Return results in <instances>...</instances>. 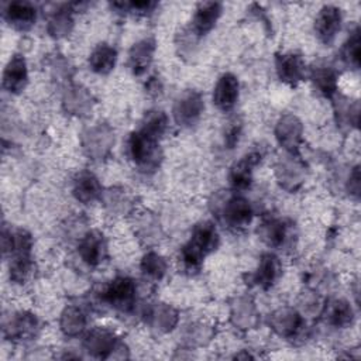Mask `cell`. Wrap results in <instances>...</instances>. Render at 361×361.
Returning a JSON list of instances; mask_svg holds the SVG:
<instances>
[{"label":"cell","instance_id":"1","mask_svg":"<svg viewBox=\"0 0 361 361\" xmlns=\"http://www.w3.org/2000/svg\"><path fill=\"white\" fill-rule=\"evenodd\" d=\"M219 233L213 223L203 221L195 226L189 241L180 250L183 268L189 272H197L203 259L219 247Z\"/></svg>","mask_w":361,"mask_h":361},{"label":"cell","instance_id":"2","mask_svg":"<svg viewBox=\"0 0 361 361\" xmlns=\"http://www.w3.org/2000/svg\"><path fill=\"white\" fill-rule=\"evenodd\" d=\"M127 152L131 161L142 171H154L162 158L158 140L151 138L141 130L133 131L127 140Z\"/></svg>","mask_w":361,"mask_h":361},{"label":"cell","instance_id":"3","mask_svg":"<svg viewBox=\"0 0 361 361\" xmlns=\"http://www.w3.org/2000/svg\"><path fill=\"white\" fill-rule=\"evenodd\" d=\"M83 152L93 161L106 159L114 145V131L106 123H97L82 133Z\"/></svg>","mask_w":361,"mask_h":361},{"label":"cell","instance_id":"4","mask_svg":"<svg viewBox=\"0 0 361 361\" xmlns=\"http://www.w3.org/2000/svg\"><path fill=\"white\" fill-rule=\"evenodd\" d=\"M135 292L134 281L130 276L118 275L102 290L100 298L117 310L130 312L135 303Z\"/></svg>","mask_w":361,"mask_h":361},{"label":"cell","instance_id":"5","mask_svg":"<svg viewBox=\"0 0 361 361\" xmlns=\"http://www.w3.org/2000/svg\"><path fill=\"white\" fill-rule=\"evenodd\" d=\"M204 110L202 94L195 89L183 90L173 102V120L180 127L195 126Z\"/></svg>","mask_w":361,"mask_h":361},{"label":"cell","instance_id":"6","mask_svg":"<svg viewBox=\"0 0 361 361\" xmlns=\"http://www.w3.org/2000/svg\"><path fill=\"white\" fill-rule=\"evenodd\" d=\"M83 348L96 358H116V353L126 347L111 330L96 327L85 336Z\"/></svg>","mask_w":361,"mask_h":361},{"label":"cell","instance_id":"7","mask_svg":"<svg viewBox=\"0 0 361 361\" xmlns=\"http://www.w3.org/2000/svg\"><path fill=\"white\" fill-rule=\"evenodd\" d=\"M275 138L288 154H298L303 140V124L292 113L281 116L275 124Z\"/></svg>","mask_w":361,"mask_h":361},{"label":"cell","instance_id":"8","mask_svg":"<svg viewBox=\"0 0 361 361\" xmlns=\"http://www.w3.org/2000/svg\"><path fill=\"white\" fill-rule=\"evenodd\" d=\"M220 216L223 221L233 228H243L252 219V207L241 195H228L221 199Z\"/></svg>","mask_w":361,"mask_h":361},{"label":"cell","instance_id":"9","mask_svg":"<svg viewBox=\"0 0 361 361\" xmlns=\"http://www.w3.org/2000/svg\"><path fill=\"white\" fill-rule=\"evenodd\" d=\"M275 176L278 183L289 190L295 192L299 189L306 179V166L296 157V154H286L275 165Z\"/></svg>","mask_w":361,"mask_h":361},{"label":"cell","instance_id":"10","mask_svg":"<svg viewBox=\"0 0 361 361\" xmlns=\"http://www.w3.org/2000/svg\"><path fill=\"white\" fill-rule=\"evenodd\" d=\"M271 329L283 338H296L305 329L303 316L293 307H279L269 316Z\"/></svg>","mask_w":361,"mask_h":361},{"label":"cell","instance_id":"11","mask_svg":"<svg viewBox=\"0 0 361 361\" xmlns=\"http://www.w3.org/2000/svg\"><path fill=\"white\" fill-rule=\"evenodd\" d=\"M341 10L336 6H323L314 18V31L317 38L329 45L334 41L337 32L341 28Z\"/></svg>","mask_w":361,"mask_h":361},{"label":"cell","instance_id":"12","mask_svg":"<svg viewBox=\"0 0 361 361\" xmlns=\"http://www.w3.org/2000/svg\"><path fill=\"white\" fill-rule=\"evenodd\" d=\"M38 330V320L30 312H17L3 323L4 337L8 340H30Z\"/></svg>","mask_w":361,"mask_h":361},{"label":"cell","instance_id":"13","mask_svg":"<svg viewBox=\"0 0 361 361\" xmlns=\"http://www.w3.org/2000/svg\"><path fill=\"white\" fill-rule=\"evenodd\" d=\"M94 106V99L92 93L82 85L71 83L66 86L62 96V107L66 113L72 116H87Z\"/></svg>","mask_w":361,"mask_h":361},{"label":"cell","instance_id":"14","mask_svg":"<svg viewBox=\"0 0 361 361\" xmlns=\"http://www.w3.org/2000/svg\"><path fill=\"white\" fill-rule=\"evenodd\" d=\"M275 69L278 78L290 86H295L303 80L306 73L305 61L302 55L296 52L278 54L275 58Z\"/></svg>","mask_w":361,"mask_h":361},{"label":"cell","instance_id":"15","mask_svg":"<svg viewBox=\"0 0 361 361\" xmlns=\"http://www.w3.org/2000/svg\"><path fill=\"white\" fill-rule=\"evenodd\" d=\"M261 151L254 149L231 165L228 172V180L235 190H244L250 188L252 182V171L261 162Z\"/></svg>","mask_w":361,"mask_h":361},{"label":"cell","instance_id":"16","mask_svg":"<svg viewBox=\"0 0 361 361\" xmlns=\"http://www.w3.org/2000/svg\"><path fill=\"white\" fill-rule=\"evenodd\" d=\"M238 94H240L238 79L233 73L227 72V73H223L216 82V86L213 89V103L219 110L230 111L235 106L238 100Z\"/></svg>","mask_w":361,"mask_h":361},{"label":"cell","instance_id":"17","mask_svg":"<svg viewBox=\"0 0 361 361\" xmlns=\"http://www.w3.org/2000/svg\"><path fill=\"white\" fill-rule=\"evenodd\" d=\"M80 259L89 267H97L106 255L104 237L97 230H90L82 235L78 244Z\"/></svg>","mask_w":361,"mask_h":361},{"label":"cell","instance_id":"18","mask_svg":"<svg viewBox=\"0 0 361 361\" xmlns=\"http://www.w3.org/2000/svg\"><path fill=\"white\" fill-rule=\"evenodd\" d=\"M28 82L27 62L23 55H13L3 71V87L8 93H20Z\"/></svg>","mask_w":361,"mask_h":361},{"label":"cell","instance_id":"19","mask_svg":"<svg viewBox=\"0 0 361 361\" xmlns=\"http://www.w3.org/2000/svg\"><path fill=\"white\" fill-rule=\"evenodd\" d=\"M221 10L223 7L219 1L199 3L192 18V25H190L192 32L200 38L209 31H212V28L216 25L217 20L221 16Z\"/></svg>","mask_w":361,"mask_h":361},{"label":"cell","instance_id":"20","mask_svg":"<svg viewBox=\"0 0 361 361\" xmlns=\"http://www.w3.org/2000/svg\"><path fill=\"white\" fill-rule=\"evenodd\" d=\"M75 4H59L56 6L48 17V24H47V31L52 38H63L66 37L72 28H73V11Z\"/></svg>","mask_w":361,"mask_h":361},{"label":"cell","instance_id":"21","mask_svg":"<svg viewBox=\"0 0 361 361\" xmlns=\"http://www.w3.org/2000/svg\"><path fill=\"white\" fill-rule=\"evenodd\" d=\"M230 319L237 329H254L258 323V312L255 303L247 296L235 298L230 306Z\"/></svg>","mask_w":361,"mask_h":361},{"label":"cell","instance_id":"22","mask_svg":"<svg viewBox=\"0 0 361 361\" xmlns=\"http://www.w3.org/2000/svg\"><path fill=\"white\" fill-rule=\"evenodd\" d=\"M327 324L336 329L350 327L354 322V310L344 299H333L323 305L320 312Z\"/></svg>","mask_w":361,"mask_h":361},{"label":"cell","instance_id":"23","mask_svg":"<svg viewBox=\"0 0 361 361\" xmlns=\"http://www.w3.org/2000/svg\"><path fill=\"white\" fill-rule=\"evenodd\" d=\"M155 52V41L144 38L137 41L128 51V68L134 75H142L149 68Z\"/></svg>","mask_w":361,"mask_h":361},{"label":"cell","instance_id":"24","mask_svg":"<svg viewBox=\"0 0 361 361\" xmlns=\"http://www.w3.org/2000/svg\"><path fill=\"white\" fill-rule=\"evenodd\" d=\"M257 233L259 238L269 247H282L289 235V228L278 217L265 216L258 224Z\"/></svg>","mask_w":361,"mask_h":361},{"label":"cell","instance_id":"25","mask_svg":"<svg viewBox=\"0 0 361 361\" xmlns=\"http://www.w3.org/2000/svg\"><path fill=\"white\" fill-rule=\"evenodd\" d=\"M3 16L17 30L30 28L37 18V8L30 1H11L6 6Z\"/></svg>","mask_w":361,"mask_h":361},{"label":"cell","instance_id":"26","mask_svg":"<svg viewBox=\"0 0 361 361\" xmlns=\"http://www.w3.org/2000/svg\"><path fill=\"white\" fill-rule=\"evenodd\" d=\"M72 193L76 200L87 204L102 196V186L94 173L89 171H82L73 179Z\"/></svg>","mask_w":361,"mask_h":361},{"label":"cell","instance_id":"27","mask_svg":"<svg viewBox=\"0 0 361 361\" xmlns=\"http://www.w3.org/2000/svg\"><path fill=\"white\" fill-rule=\"evenodd\" d=\"M281 275V262L279 258L272 252H265L261 255L257 271L252 275V281L255 285L262 289L271 288Z\"/></svg>","mask_w":361,"mask_h":361},{"label":"cell","instance_id":"28","mask_svg":"<svg viewBox=\"0 0 361 361\" xmlns=\"http://www.w3.org/2000/svg\"><path fill=\"white\" fill-rule=\"evenodd\" d=\"M178 312L166 303H157L147 309V320L159 333H168L178 324Z\"/></svg>","mask_w":361,"mask_h":361},{"label":"cell","instance_id":"29","mask_svg":"<svg viewBox=\"0 0 361 361\" xmlns=\"http://www.w3.org/2000/svg\"><path fill=\"white\" fill-rule=\"evenodd\" d=\"M117 62V51L110 44L102 42L93 48L89 56V68L99 75L110 73Z\"/></svg>","mask_w":361,"mask_h":361},{"label":"cell","instance_id":"30","mask_svg":"<svg viewBox=\"0 0 361 361\" xmlns=\"http://www.w3.org/2000/svg\"><path fill=\"white\" fill-rule=\"evenodd\" d=\"M86 314L78 306H66L59 317V329L66 337H78L86 329Z\"/></svg>","mask_w":361,"mask_h":361},{"label":"cell","instance_id":"31","mask_svg":"<svg viewBox=\"0 0 361 361\" xmlns=\"http://www.w3.org/2000/svg\"><path fill=\"white\" fill-rule=\"evenodd\" d=\"M312 82L314 89L324 97H334L337 94V73L331 66L320 65L312 71Z\"/></svg>","mask_w":361,"mask_h":361},{"label":"cell","instance_id":"32","mask_svg":"<svg viewBox=\"0 0 361 361\" xmlns=\"http://www.w3.org/2000/svg\"><path fill=\"white\" fill-rule=\"evenodd\" d=\"M168 127V117L162 110H149L141 123V130L144 134L149 135L154 140H159Z\"/></svg>","mask_w":361,"mask_h":361},{"label":"cell","instance_id":"33","mask_svg":"<svg viewBox=\"0 0 361 361\" xmlns=\"http://www.w3.org/2000/svg\"><path fill=\"white\" fill-rule=\"evenodd\" d=\"M140 267L145 276L155 279V281L162 279L164 275L166 274V268H168L165 258L155 251H149V252L144 254Z\"/></svg>","mask_w":361,"mask_h":361},{"label":"cell","instance_id":"34","mask_svg":"<svg viewBox=\"0 0 361 361\" xmlns=\"http://www.w3.org/2000/svg\"><path fill=\"white\" fill-rule=\"evenodd\" d=\"M337 123L341 126H357L360 117V106L358 102L350 103L348 99L338 96L334 102Z\"/></svg>","mask_w":361,"mask_h":361},{"label":"cell","instance_id":"35","mask_svg":"<svg viewBox=\"0 0 361 361\" xmlns=\"http://www.w3.org/2000/svg\"><path fill=\"white\" fill-rule=\"evenodd\" d=\"M360 28L355 27L350 37L347 38V41L343 45L341 49V58L344 61L345 65L351 66L353 69H358L360 68Z\"/></svg>","mask_w":361,"mask_h":361},{"label":"cell","instance_id":"36","mask_svg":"<svg viewBox=\"0 0 361 361\" xmlns=\"http://www.w3.org/2000/svg\"><path fill=\"white\" fill-rule=\"evenodd\" d=\"M103 199H104L106 207L113 213H118V214L127 213L131 206V200L124 189L111 188L109 192L104 193Z\"/></svg>","mask_w":361,"mask_h":361},{"label":"cell","instance_id":"37","mask_svg":"<svg viewBox=\"0 0 361 361\" xmlns=\"http://www.w3.org/2000/svg\"><path fill=\"white\" fill-rule=\"evenodd\" d=\"M157 3L154 1H128V3H113L114 8H118L120 11L133 13V14H148L155 8Z\"/></svg>","mask_w":361,"mask_h":361},{"label":"cell","instance_id":"38","mask_svg":"<svg viewBox=\"0 0 361 361\" xmlns=\"http://www.w3.org/2000/svg\"><path fill=\"white\" fill-rule=\"evenodd\" d=\"M212 337V329L206 324H196L193 327H190L189 333H188V338L190 341V344H204L206 341H209Z\"/></svg>","mask_w":361,"mask_h":361},{"label":"cell","instance_id":"39","mask_svg":"<svg viewBox=\"0 0 361 361\" xmlns=\"http://www.w3.org/2000/svg\"><path fill=\"white\" fill-rule=\"evenodd\" d=\"M240 135H241V124L240 123H231V126L227 128L226 135H224V144L227 145V148H234L238 141H240Z\"/></svg>","mask_w":361,"mask_h":361},{"label":"cell","instance_id":"40","mask_svg":"<svg viewBox=\"0 0 361 361\" xmlns=\"http://www.w3.org/2000/svg\"><path fill=\"white\" fill-rule=\"evenodd\" d=\"M360 188H361V182H360V168L354 166V169L351 171L350 176H348V182H347V190L348 193H351L353 196L358 197L360 196Z\"/></svg>","mask_w":361,"mask_h":361},{"label":"cell","instance_id":"41","mask_svg":"<svg viewBox=\"0 0 361 361\" xmlns=\"http://www.w3.org/2000/svg\"><path fill=\"white\" fill-rule=\"evenodd\" d=\"M161 89H162V87H161V82H159L157 78H151V79L148 80V83H147V90H148V93L157 96V94L161 93Z\"/></svg>","mask_w":361,"mask_h":361},{"label":"cell","instance_id":"42","mask_svg":"<svg viewBox=\"0 0 361 361\" xmlns=\"http://www.w3.org/2000/svg\"><path fill=\"white\" fill-rule=\"evenodd\" d=\"M305 302H306V303H320L319 298H317V296H314V295L312 296V299H310V300H305ZM303 307H305V310H307V312H309V307H310V306H309V305H306V306H303ZM312 310H313V312L316 310V306H314V305H312Z\"/></svg>","mask_w":361,"mask_h":361}]
</instances>
